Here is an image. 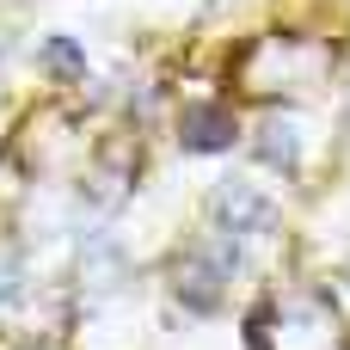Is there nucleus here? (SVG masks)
Listing matches in <instances>:
<instances>
[{
	"label": "nucleus",
	"mask_w": 350,
	"mask_h": 350,
	"mask_svg": "<svg viewBox=\"0 0 350 350\" xmlns=\"http://www.w3.org/2000/svg\"><path fill=\"white\" fill-rule=\"evenodd\" d=\"M228 271H234V252H228V246H215V252H185L178 271H172V289H178L185 308L209 314V308H221V283H228Z\"/></svg>",
	"instance_id": "1"
},
{
	"label": "nucleus",
	"mask_w": 350,
	"mask_h": 350,
	"mask_svg": "<svg viewBox=\"0 0 350 350\" xmlns=\"http://www.w3.org/2000/svg\"><path fill=\"white\" fill-rule=\"evenodd\" d=\"M209 209H215L221 234H271V221H277V203L265 191H252V185H221Z\"/></svg>",
	"instance_id": "2"
},
{
	"label": "nucleus",
	"mask_w": 350,
	"mask_h": 350,
	"mask_svg": "<svg viewBox=\"0 0 350 350\" xmlns=\"http://www.w3.org/2000/svg\"><path fill=\"white\" fill-rule=\"evenodd\" d=\"M234 135H240V123H234L228 105H191L185 123H178V142L191 154H221V148H234Z\"/></svg>",
	"instance_id": "3"
},
{
	"label": "nucleus",
	"mask_w": 350,
	"mask_h": 350,
	"mask_svg": "<svg viewBox=\"0 0 350 350\" xmlns=\"http://www.w3.org/2000/svg\"><path fill=\"white\" fill-rule=\"evenodd\" d=\"M258 154L271 160V166H283L289 178L301 172V142H295V123H283V117H271L265 129H258Z\"/></svg>",
	"instance_id": "4"
},
{
	"label": "nucleus",
	"mask_w": 350,
	"mask_h": 350,
	"mask_svg": "<svg viewBox=\"0 0 350 350\" xmlns=\"http://www.w3.org/2000/svg\"><path fill=\"white\" fill-rule=\"evenodd\" d=\"M37 62H43V74H55V80H86V55H80L74 37H43Z\"/></svg>",
	"instance_id": "5"
},
{
	"label": "nucleus",
	"mask_w": 350,
	"mask_h": 350,
	"mask_svg": "<svg viewBox=\"0 0 350 350\" xmlns=\"http://www.w3.org/2000/svg\"><path fill=\"white\" fill-rule=\"evenodd\" d=\"M18 295V265H12V252H0V301H12Z\"/></svg>",
	"instance_id": "6"
},
{
	"label": "nucleus",
	"mask_w": 350,
	"mask_h": 350,
	"mask_svg": "<svg viewBox=\"0 0 350 350\" xmlns=\"http://www.w3.org/2000/svg\"><path fill=\"white\" fill-rule=\"evenodd\" d=\"M31 350H49V345H31Z\"/></svg>",
	"instance_id": "7"
}]
</instances>
